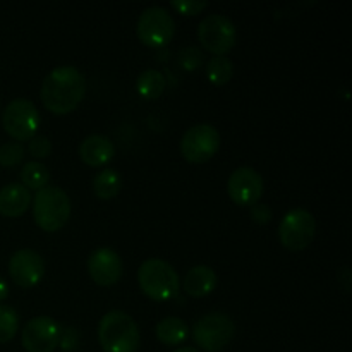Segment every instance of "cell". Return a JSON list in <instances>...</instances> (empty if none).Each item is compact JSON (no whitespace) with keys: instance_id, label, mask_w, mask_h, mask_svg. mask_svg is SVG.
<instances>
[{"instance_id":"obj_11","label":"cell","mask_w":352,"mask_h":352,"mask_svg":"<svg viewBox=\"0 0 352 352\" xmlns=\"http://www.w3.org/2000/svg\"><path fill=\"white\" fill-rule=\"evenodd\" d=\"M62 327L50 316H36L24 325L21 344L28 352H54L60 344Z\"/></svg>"},{"instance_id":"obj_31","label":"cell","mask_w":352,"mask_h":352,"mask_svg":"<svg viewBox=\"0 0 352 352\" xmlns=\"http://www.w3.org/2000/svg\"><path fill=\"white\" fill-rule=\"evenodd\" d=\"M175 352H199V351L195 349V347H181V349H177Z\"/></svg>"},{"instance_id":"obj_6","label":"cell","mask_w":352,"mask_h":352,"mask_svg":"<svg viewBox=\"0 0 352 352\" xmlns=\"http://www.w3.org/2000/svg\"><path fill=\"white\" fill-rule=\"evenodd\" d=\"M316 220L311 212L305 208H294L284 215L278 226V239L289 251L306 250L315 239Z\"/></svg>"},{"instance_id":"obj_18","label":"cell","mask_w":352,"mask_h":352,"mask_svg":"<svg viewBox=\"0 0 352 352\" xmlns=\"http://www.w3.org/2000/svg\"><path fill=\"white\" fill-rule=\"evenodd\" d=\"M157 339L160 340L164 346H181L189 336L188 323L177 316H167V318L160 320L155 329Z\"/></svg>"},{"instance_id":"obj_27","label":"cell","mask_w":352,"mask_h":352,"mask_svg":"<svg viewBox=\"0 0 352 352\" xmlns=\"http://www.w3.org/2000/svg\"><path fill=\"white\" fill-rule=\"evenodd\" d=\"M28 151L33 158H38V160H43V158H48L52 153V143L47 136H34L30 140V144H28Z\"/></svg>"},{"instance_id":"obj_23","label":"cell","mask_w":352,"mask_h":352,"mask_svg":"<svg viewBox=\"0 0 352 352\" xmlns=\"http://www.w3.org/2000/svg\"><path fill=\"white\" fill-rule=\"evenodd\" d=\"M19 330V316L12 306L0 305V344H7Z\"/></svg>"},{"instance_id":"obj_30","label":"cell","mask_w":352,"mask_h":352,"mask_svg":"<svg viewBox=\"0 0 352 352\" xmlns=\"http://www.w3.org/2000/svg\"><path fill=\"white\" fill-rule=\"evenodd\" d=\"M7 298H9V285H7V282L0 277V302L6 301Z\"/></svg>"},{"instance_id":"obj_15","label":"cell","mask_w":352,"mask_h":352,"mask_svg":"<svg viewBox=\"0 0 352 352\" xmlns=\"http://www.w3.org/2000/svg\"><path fill=\"white\" fill-rule=\"evenodd\" d=\"M113 155H116V146L109 138L102 136V134H91L79 144V158L88 167H103L112 160Z\"/></svg>"},{"instance_id":"obj_2","label":"cell","mask_w":352,"mask_h":352,"mask_svg":"<svg viewBox=\"0 0 352 352\" xmlns=\"http://www.w3.org/2000/svg\"><path fill=\"white\" fill-rule=\"evenodd\" d=\"M98 340L105 352H138L141 336L133 316L113 309L100 320Z\"/></svg>"},{"instance_id":"obj_5","label":"cell","mask_w":352,"mask_h":352,"mask_svg":"<svg viewBox=\"0 0 352 352\" xmlns=\"http://www.w3.org/2000/svg\"><path fill=\"white\" fill-rule=\"evenodd\" d=\"M236 336V325L226 313H210L198 320L192 329V339L206 352H219L230 344Z\"/></svg>"},{"instance_id":"obj_29","label":"cell","mask_w":352,"mask_h":352,"mask_svg":"<svg viewBox=\"0 0 352 352\" xmlns=\"http://www.w3.org/2000/svg\"><path fill=\"white\" fill-rule=\"evenodd\" d=\"M78 344V333H76L74 329H65L62 330V336H60V344L62 349H72V347Z\"/></svg>"},{"instance_id":"obj_28","label":"cell","mask_w":352,"mask_h":352,"mask_svg":"<svg viewBox=\"0 0 352 352\" xmlns=\"http://www.w3.org/2000/svg\"><path fill=\"white\" fill-rule=\"evenodd\" d=\"M251 219L254 220L260 226H265V223L270 222L272 219V212L267 205H253L251 206Z\"/></svg>"},{"instance_id":"obj_10","label":"cell","mask_w":352,"mask_h":352,"mask_svg":"<svg viewBox=\"0 0 352 352\" xmlns=\"http://www.w3.org/2000/svg\"><path fill=\"white\" fill-rule=\"evenodd\" d=\"M220 148V134L212 124H196L189 127L181 140V153L189 164H205L212 160Z\"/></svg>"},{"instance_id":"obj_26","label":"cell","mask_w":352,"mask_h":352,"mask_svg":"<svg viewBox=\"0 0 352 352\" xmlns=\"http://www.w3.org/2000/svg\"><path fill=\"white\" fill-rule=\"evenodd\" d=\"M170 7L182 16H196L208 7V2L205 0L201 2L199 0H172Z\"/></svg>"},{"instance_id":"obj_25","label":"cell","mask_w":352,"mask_h":352,"mask_svg":"<svg viewBox=\"0 0 352 352\" xmlns=\"http://www.w3.org/2000/svg\"><path fill=\"white\" fill-rule=\"evenodd\" d=\"M179 64L184 71H196V69L201 67L203 64V54L199 48L196 47H188V48H182L179 52Z\"/></svg>"},{"instance_id":"obj_21","label":"cell","mask_w":352,"mask_h":352,"mask_svg":"<svg viewBox=\"0 0 352 352\" xmlns=\"http://www.w3.org/2000/svg\"><path fill=\"white\" fill-rule=\"evenodd\" d=\"M21 184L28 189V191H40V189L47 188L50 182V170L47 165L40 164V162H28L21 170Z\"/></svg>"},{"instance_id":"obj_12","label":"cell","mask_w":352,"mask_h":352,"mask_svg":"<svg viewBox=\"0 0 352 352\" xmlns=\"http://www.w3.org/2000/svg\"><path fill=\"white\" fill-rule=\"evenodd\" d=\"M229 198L239 206H253L263 195V177L251 167H239L227 182Z\"/></svg>"},{"instance_id":"obj_4","label":"cell","mask_w":352,"mask_h":352,"mask_svg":"<svg viewBox=\"0 0 352 352\" xmlns=\"http://www.w3.org/2000/svg\"><path fill=\"white\" fill-rule=\"evenodd\" d=\"M31 201L34 223L45 232L60 230L71 217V199L67 192L57 186H47L36 191Z\"/></svg>"},{"instance_id":"obj_13","label":"cell","mask_w":352,"mask_h":352,"mask_svg":"<svg viewBox=\"0 0 352 352\" xmlns=\"http://www.w3.org/2000/svg\"><path fill=\"white\" fill-rule=\"evenodd\" d=\"M9 275L21 289H31L45 275V261L34 250H19L9 260Z\"/></svg>"},{"instance_id":"obj_7","label":"cell","mask_w":352,"mask_h":352,"mask_svg":"<svg viewBox=\"0 0 352 352\" xmlns=\"http://www.w3.org/2000/svg\"><path fill=\"white\" fill-rule=\"evenodd\" d=\"M198 40L206 52L226 55L237 41V30L223 14H208L198 26Z\"/></svg>"},{"instance_id":"obj_3","label":"cell","mask_w":352,"mask_h":352,"mask_svg":"<svg viewBox=\"0 0 352 352\" xmlns=\"http://www.w3.org/2000/svg\"><path fill=\"white\" fill-rule=\"evenodd\" d=\"M138 284L146 298L157 302L174 299L181 289L177 272L168 261L160 258H150L141 263L138 270Z\"/></svg>"},{"instance_id":"obj_16","label":"cell","mask_w":352,"mask_h":352,"mask_svg":"<svg viewBox=\"0 0 352 352\" xmlns=\"http://www.w3.org/2000/svg\"><path fill=\"white\" fill-rule=\"evenodd\" d=\"M31 206V192L19 182H12L0 189V215L17 219Z\"/></svg>"},{"instance_id":"obj_8","label":"cell","mask_w":352,"mask_h":352,"mask_svg":"<svg viewBox=\"0 0 352 352\" xmlns=\"http://www.w3.org/2000/svg\"><path fill=\"white\" fill-rule=\"evenodd\" d=\"M2 126L16 141H30L40 127V113L31 100L16 98L3 110Z\"/></svg>"},{"instance_id":"obj_14","label":"cell","mask_w":352,"mask_h":352,"mask_svg":"<svg viewBox=\"0 0 352 352\" xmlns=\"http://www.w3.org/2000/svg\"><path fill=\"white\" fill-rule=\"evenodd\" d=\"M88 274L100 287H112L120 280L124 272L119 253L110 248H96L88 258Z\"/></svg>"},{"instance_id":"obj_17","label":"cell","mask_w":352,"mask_h":352,"mask_svg":"<svg viewBox=\"0 0 352 352\" xmlns=\"http://www.w3.org/2000/svg\"><path fill=\"white\" fill-rule=\"evenodd\" d=\"M217 287V274L210 267L199 265L191 268L182 280V289L191 298H205Z\"/></svg>"},{"instance_id":"obj_24","label":"cell","mask_w":352,"mask_h":352,"mask_svg":"<svg viewBox=\"0 0 352 352\" xmlns=\"http://www.w3.org/2000/svg\"><path fill=\"white\" fill-rule=\"evenodd\" d=\"M24 148L19 143H6L0 146V165L2 167H16L23 162Z\"/></svg>"},{"instance_id":"obj_1","label":"cell","mask_w":352,"mask_h":352,"mask_svg":"<svg viewBox=\"0 0 352 352\" xmlns=\"http://www.w3.org/2000/svg\"><path fill=\"white\" fill-rule=\"evenodd\" d=\"M86 89L88 85L81 71L72 65H60L48 72L43 79L40 98L48 112L55 116H67L85 100Z\"/></svg>"},{"instance_id":"obj_9","label":"cell","mask_w":352,"mask_h":352,"mask_svg":"<svg viewBox=\"0 0 352 352\" xmlns=\"http://www.w3.org/2000/svg\"><path fill=\"white\" fill-rule=\"evenodd\" d=\"M136 31L141 43L150 48H162L174 38V17L164 7H150L141 12Z\"/></svg>"},{"instance_id":"obj_22","label":"cell","mask_w":352,"mask_h":352,"mask_svg":"<svg viewBox=\"0 0 352 352\" xmlns=\"http://www.w3.org/2000/svg\"><path fill=\"white\" fill-rule=\"evenodd\" d=\"M234 64L226 55H213L206 64V78L213 86H223L232 79Z\"/></svg>"},{"instance_id":"obj_20","label":"cell","mask_w":352,"mask_h":352,"mask_svg":"<svg viewBox=\"0 0 352 352\" xmlns=\"http://www.w3.org/2000/svg\"><path fill=\"white\" fill-rule=\"evenodd\" d=\"M122 188V181H120V174L113 168H103L100 174L95 175L93 179V192L98 196L100 199H112L116 198Z\"/></svg>"},{"instance_id":"obj_19","label":"cell","mask_w":352,"mask_h":352,"mask_svg":"<svg viewBox=\"0 0 352 352\" xmlns=\"http://www.w3.org/2000/svg\"><path fill=\"white\" fill-rule=\"evenodd\" d=\"M165 86H167L165 76L157 69H146V71L141 72L136 81L138 93L144 100L160 98L165 91Z\"/></svg>"}]
</instances>
